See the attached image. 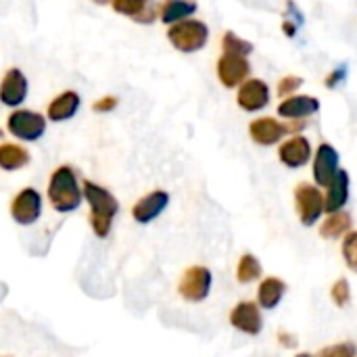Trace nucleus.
<instances>
[{
	"instance_id": "22",
	"label": "nucleus",
	"mask_w": 357,
	"mask_h": 357,
	"mask_svg": "<svg viewBox=\"0 0 357 357\" xmlns=\"http://www.w3.org/2000/svg\"><path fill=\"white\" fill-rule=\"evenodd\" d=\"M31 161V155L25 146L17 142H2L0 144V169L4 172H19L27 167Z\"/></svg>"
},
{
	"instance_id": "5",
	"label": "nucleus",
	"mask_w": 357,
	"mask_h": 357,
	"mask_svg": "<svg viewBox=\"0 0 357 357\" xmlns=\"http://www.w3.org/2000/svg\"><path fill=\"white\" fill-rule=\"evenodd\" d=\"M303 128H305V121L282 123L276 117H257L249 123V136L259 146H274L284 136H289L297 130H303Z\"/></svg>"
},
{
	"instance_id": "10",
	"label": "nucleus",
	"mask_w": 357,
	"mask_h": 357,
	"mask_svg": "<svg viewBox=\"0 0 357 357\" xmlns=\"http://www.w3.org/2000/svg\"><path fill=\"white\" fill-rule=\"evenodd\" d=\"M42 215V195L36 188H23L10 201V218L19 226H31Z\"/></svg>"
},
{
	"instance_id": "36",
	"label": "nucleus",
	"mask_w": 357,
	"mask_h": 357,
	"mask_svg": "<svg viewBox=\"0 0 357 357\" xmlns=\"http://www.w3.org/2000/svg\"><path fill=\"white\" fill-rule=\"evenodd\" d=\"M295 357H314V356H310V354H299V356H295Z\"/></svg>"
},
{
	"instance_id": "28",
	"label": "nucleus",
	"mask_w": 357,
	"mask_h": 357,
	"mask_svg": "<svg viewBox=\"0 0 357 357\" xmlns=\"http://www.w3.org/2000/svg\"><path fill=\"white\" fill-rule=\"evenodd\" d=\"M357 349L354 343L349 341H343V343H337V345H331V347H324L320 349V354L316 357H356Z\"/></svg>"
},
{
	"instance_id": "26",
	"label": "nucleus",
	"mask_w": 357,
	"mask_h": 357,
	"mask_svg": "<svg viewBox=\"0 0 357 357\" xmlns=\"http://www.w3.org/2000/svg\"><path fill=\"white\" fill-rule=\"evenodd\" d=\"M341 253H343V259H345L347 268L357 274V230H351V232L345 234Z\"/></svg>"
},
{
	"instance_id": "25",
	"label": "nucleus",
	"mask_w": 357,
	"mask_h": 357,
	"mask_svg": "<svg viewBox=\"0 0 357 357\" xmlns=\"http://www.w3.org/2000/svg\"><path fill=\"white\" fill-rule=\"evenodd\" d=\"M253 42L241 38L238 33L234 31H226L222 36V52H228V54H241V56H249L253 52Z\"/></svg>"
},
{
	"instance_id": "1",
	"label": "nucleus",
	"mask_w": 357,
	"mask_h": 357,
	"mask_svg": "<svg viewBox=\"0 0 357 357\" xmlns=\"http://www.w3.org/2000/svg\"><path fill=\"white\" fill-rule=\"evenodd\" d=\"M82 192L90 205L92 232L98 238H107L113 228V218L119 213V201L115 199V195L111 190H107L105 186H100L92 180H84Z\"/></svg>"
},
{
	"instance_id": "16",
	"label": "nucleus",
	"mask_w": 357,
	"mask_h": 357,
	"mask_svg": "<svg viewBox=\"0 0 357 357\" xmlns=\"http://www.w3.org/2000/svg\"><path fill=\"white\" fill-rule=\"evenodd\" d=\"M320 111V100L310 94H293L287 96L278 105V115L289 121H303Z\"/></svg>"
},
{
	"instance_id": "32",
	"label": "nucleus",
	"mask_w": 357,
	"mask_h": 357,
	"mask_svg": "<svg viewBox=\"0 0 357 357\" xmlns=\"http://www.w3.org/2000/svg\"><path fill=\"white\" fill-rule=\"evenodd\" d=\"M287 8H289V13H291V21L295 19V23L301 27V25L305 23V17H303V13L297 8V4H295L293 0H289V2H287Z\"/></svg>"
},
{
	"instance_id": "33",
	"label": "nucleus",
	"mask_w": 357,
	"mask_h": 357,
	"mask_svg": "<svg viewBox=\"0 0 357 357\" xmlns=\"http://www.w3.org/2000/svg\"><path fill=\"white\" fill-rule=\"evenodd\" d=\"M278 341H280V345L287 347V349H293V347L297 345L295 335H291V333H287V331H280V333H278Z\"/></svg>"
},
{
	"instance_id": "15",
	"label": "nucleus",
	"mask_w": 357,
	"mask_h": 357,
	"mask_svg": "<svg viewBox=\"0 0 357 357\" xmlns=\"http://www.w3.org/2000/svg\"><path fill=\"white\" fill-rule=\"evenodd\" d=\"M230 324L249 335V337H257L264 328V318L259 312V305L253 301H241L234 305V310L230 312Z\"/></svg>"
},
{
	"instance_id": "31",
	"label": "nucleus",
	"mask_w": 357,
	"mask_h": 357,
	"mask_svg": "<svg viewBox=\"0 0 357 357\" xmlns=\"http://www.w3.org/2000/svg\"><path fill=\"white\" fill-rule=\"evenodd\" d=\"M117 105H119V98L113 96V94H107V96L92 102V111L94 113H111V111L117 109Z\"/></svg>"
},
{
	"instance_id": "3",
	"label": "nucleus",
	"mask_w": 357,
	"mask_h": 357,
	"mask_svg": "<svg viewBox=\"0 0 357 357\" xmlns=\"http://www.w3.org/2000/svg\"><path fill=\"white\" fill-rule=\"evenodd\" d=\"M167 40L178 52H184V54L199 52L209 42V25L195 17L184 19L167 27Z\"/></svg>"
},
{
	"instance_id": "27",
	"label": "nucleus",
	"mask_w": 357,
	"mask_h": 357,
	"mask_svg": "<svg viewBox=\"0 0 357 357\" xmlns=\"http://www.w3.org/2000/svg\"><path fill=\"white\" fill-rule=\"evenodd\" d=\"M331 299L337 307H347L351 301V284L347 278H339L331 289Z\"/></svg>"
},
{
	"instance_id": "23",
	"label": "nucleus",
	"mask_w": 357,
	"mask_h": 357,
	"mask_svg": "<svg viewBox=\"0 0 357 357\" xmlns=\"http://www.w3.org/2000/svg\"><path fill=\"white\" fill-rule=\"evenodd\" d=\"M354 220L347 211H337L328 213V218L320 226V236L322 238H341L343 234L351 232Z\"/></svg>"
},
{
	"instance_id": "35",
	"label": "nucleus",
	"mask_w": 357,
	"mask_h": 357,
	"mask_svg": "<svg viewBox=\"0 0 357 357\" xmlns=\"http://www.w3.org/2000/svg\"><path fill=\"white\" fill-rule=\"evenodd\" d=\"M94 4H100V6H105V4H111V0H92Z\"/></svg>"
},
{
	"instance_id": "17",
	"label": "nucleus",
	"mask_w": 357,
	"mask_h": 357,
	"mask_svg": "<svg viewBox=\"0 0 357 357\" xmlns=\"http://www.w3.org/2000/svg\"><path fill=\"white\" fill-rule=\"evenodd\" d=\"M82 107V96L75 90H63L59 92L46 107V119L52 123H63L69 121L77 115Z\"/></svg>"
},
{
	"instance_id": "11",
	"label": "nucleus",
	"mask_w": 357,
	"mask_h": 357,
	"mask_svg": "<svg viewBox=\"0 0 357 357\" xmlns=\"http://www.w3.org/2000/svg\"><path fill=\"white\" fill-rule=\"evenodd\" d=\"M270 98H272V90L259 77H249L236 90V105L247 113H257L266 109L270 105Z\"/></svg>"
},
{
	"instance_id": "12",
	"label": "nucleus",
	"mask_w": 357,
	"mask_h": 357,
	"mask_svg": "<svg viewBox=\"0 0 357 357\" xmlns=\"http://www.w3.org/2000/svg\"><path fill=\"white\" fill-rule=\"evenodd\" d=\"M312 157H314L312 142L305 136H301V134H295V136L287 138L278 146V159H280V163L287 165V167H291V169L305 167Z\"/></svg>"
},
{
	"instance_id": "8",
	"label": "nucleus",
	"mask_w": 357,
	"mask_h": 357,
	"mask_svg": "<svg viewBox=\"0 0 357 357\" xmlns=\"http://www.w3.org/2000/svg\"><path fill=\"white\" fill-rule=\"evenodd\" d=\"M215 75L224 88H238L251 75V63L247 56L222 52L215 63Z\"/></svg>"
},
{
	"instance_id": "7",
	"label": "nucleus",
	"mask_w": 357,
	"mask_h": 357,
	"mask_svg": "<svg viewBox=\"0 0 357 357\" xmlns=\"http://www.w3.org/2000/svg\"><path fill=\"white\" fill-rule=\"evenodd\" d=\"M211 284H213V274H211L209 268L190 266L188 270H184V274L180 278L178 293L188 303H201V301H205L209 297Z\"/></svg>"
},
{
	"instance_id": "2",
	"label": "nucleus",
	"mask_w": 357,
	"mask_h": 357,
	"mask_svg": "<svg viewBox=\"0 0 357 357\" xmlns=\"http://www.w3.org/2000/svg\"><path fill=\"white\" fill-rule=\"evenodd\" d=\"M48 201L50 207L59 213H71L82 205L84 192L77 180V172L71 165H59L52 172L48 180Z\"/></svg>"
},
{
	"instance_id": "30",
	"label": "nucleus",
	"mask_w": 357,
	"mask_h": 357,
	"mask_svg": "<svg viewBox=\"0 0 357 357\" xmlns=\"http://www.w3.org/2000/svg\"><path fill=\"white\" fill-rule=\"evenodd\" d=\"M345 79H347V65H337V67L324 77V86H326L328 90H335V88H339L341 84H345Z\"/></svg>"
},
{
	"instance_id": "19",
	"label": "nucleus",
	"mask_w": 357,
	"mask_h": 357,
	"mask_svg": "<svg viewBox=\"0 0 357 357\" xmlns=\"http://www.w3.org/2000/svg\"><path fill=\"white\" fill-rule=\"evenodd\" d=\"M349 188H351V178L347 169H339L335 180L326 186L324 195V211L326 213H337L343 211V207L349 201Z\"/></svg>"
},
{
	"instance_id": "18",
	"label": "nucleus",
	"mask_w": 357,
	"mask_h": 357,
	"mask_svg": "<svg viewBox=\"0 0 357 357\" xmlns=\"http://www.w3.org/2000/svg\"><path fill=\"white\" fill-rule=\"evenodd\" d=\"M167 205H169V192L153 190L136 201V205L132 207V218L138 224H151L167 209Z\"/></svg>"
},
{
	"instance_id": "24",
	"label": "nucleus",
	"mask_w": 357,
	"mask_h": 357,
	"mask_svg": "<svg viewBox=\"0 0 357 357\" xmlns=\"http://www.w3.org/2000/svg\"><path fill=\"white\" fill-rule=\"evenodd\" d=\"M261 272H264V268H261L259 259L251 253H245L236 266V280L241 284H251L261 278Z\"/></svg>"
},
{
	"instance_id": "6",
	"label": "nucleus",
	"mask_w": 357,
	"mask_h": 357,
	"mask_svg": "<svg viewBox=\"0 0 357 357\" xmlns=\"http://www.w3.org/2000/svg\"><path fill=\"white\" fill-rule=\"evenodd\" d=\"M295 209L299 215V222L303 226H314L318 224V220L324 213V195L320 190V186L310 184V182H301L295 188Z\"/></svg>"
},
{
	"instance_id": "29",
	"label": "nucleus",
	"mask_w": 357,
	"mask_h": 357,
	"mask_svg": "<svg viewBox=\"0 0 357 357\" xmlns=\"http://www.w3.org/2000/svg\"><path fill=\"white\" fill-rule=\"evenodd\" d=\"M301 86H303V77H301V75H287V77H282L280 84H278V94H280L282 98L293 96Z\"/></svg>"
},
{
	"instance_id": "20",
	"label": "nucleus",
	"mask_w": 357,
	"mask_h": 357,
	"mask_svg": "<svg viewBox=\"0 0 357 357\" xmlns=\"http://www.w3.org/2000/svg\"><path fill=\"white\" fill-rule=\"evenodd\" d=\"M197 10H199L197 0H163L159 4V21L169 27L174 23L190 19Z\"/></svg>"
},
{
	"instance_id": "14",
	"label": "nucleus",
	"mask_w": 357,
	"mask_h": 357,
	"mask_svg": "<svg viewBox=\"0 0 357 357\" xmlns=\"http://www.w3.org/2000/svg\"><path fill=\"white\" fill-rule=\"evenodd\" d=\"M339 169H341L339 167V151L333 144L322 142L314 155V182H316V186L326 188L335 180Z\"/></svg>"
},
{
	"instance_id": "21",
	"label": "nucleus",
	"mask_w": 357,
	"mask_h": 357,
	"mask_svg": "<svg viewBox=\"0 0 357 357\" xmlns=\"http://www.w3.org/2000/svg\"><path fill=\"white\" fill-rule=\"evenodd\" d=\"M284 295H287V282L276 276H268L261 280L257 289V305L264 310H274L280 305Z\"/></svg>"
},
{
	"instance_id": "9",
	"label": "nucleus",
	"mask_w": 357,
	"mask_h": 357,
	"mask_svg": "<svg viewBox=\"0 0 357 357\" xmlns=\"http://www.w3.org/2000/svg\"><path fill=\"white\" fill-rule=\"evenodd\" d=\"M29 94V79L19 67L4 71L0 79V102L8 109H19Z\"/></svg>"
},
{
	"instance_id": "34",
	"label": "nucleus",
	"mask_w": 357,
	"mask_h": 357,
	"mask_svg": "<svg viewBox=\"0 0 357 357\" xmlns=\"http://www.w3.org/2000/svg\"><path fill=\"white\" fill-rule=\"evenodd\" d=\"M297 29H299V25L295 21H291V19H284L282 21V31H284L287 38H295L297 36Z\"/></svg>"
},
{
	"instance_id": "4",
	"label": "nucleus",
	"mask_w": 357,
	"mask_h": 357,
	"mask_svg": "<svg viewBox=\"0 0 357 357\" xmlns=\"http://www.w3.org/2000/svg\"><path fill=\"white\" fill-rule=\"evenodd\" d=\"M48 128L46 115L31 111V109H13L6 117V130L21 142H38Z\"/></svg>"
},
{
	"instance_id": "13",
	"label": "nucleus",
	"mask_w": 357,
	"mask_h": 357,
	"mask_svg": "<svg viewBox=\"0 0 357 357\" xmlns=\"http://www.w3.org/2000/svg\"><path fill=\"white\" fill-rule=\"evenodd\" d=\"M109 6L117 15L140 25H153L159 19V4H155L153 0H111Z\"/></svg>"
}]
</instances>
